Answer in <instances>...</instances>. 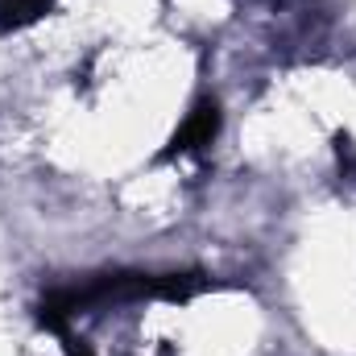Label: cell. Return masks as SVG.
<instances>
[{
    "label": "cell",
    "mask_w": 356,
    "mask_h": 356,
    "mask_svg": "<svg viewBox=\"0 0 356 356\" xmlns=\"http://www.w3.org/2000/svg\"><path fill=\"white\" fill-rule=\"evenodd\" d=\"M216 124H220V112L216 104H203L191 112V120L182 124V133L175 137V149H199V145H211L216 137Z\"/></svg>",
    "instance_id": "cell-1"
},
{
    "label": "cell",
    "mask_w": 356,
    "mask_h": 356,
    "mask_svg": "<svg viewBox=\"0 0 356 356\" xmlns=\"http://www.w3.org/2000/svg\"><path fill=\"white\" fill-rule=\"evenodd\" d=\"M46 8H50V0H0V25H4V29L33 25Z\"/></svg>",
    "instance_id": "cell-2"
}]
</instances>
